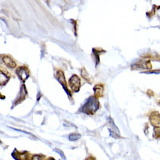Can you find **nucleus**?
<instances>
[{
    "instance_id": "nucleus-6",
    "label": "nucleus",
    "mask_w": 160,
    "mask_h": 160,
    "mask_svg": "<svg viewBox=\"0 0 160 160\" xmlns=\"http://www.w3.org/2000/svg\"><path fill=\"white\" fill-rule=\"evenodd\" d=\"M3 62L7 66H9L11 68H14L16 66V63L14 62V60L9 56H4L3 57Z\"/></svg>"
},
{
    "instance_id": "nucleus-3",
    "label": "nucleus",
    "mask_w": 160,
    "mask_h": 160,
    "mask_svg": "<svg viewBox=\"0 0 160 160\" xmlns=\"http://www.w3.org/2000/svg\"><path fill=\"white\" fill-rule=\"evenodd\" d=\"M151 64L149 60L146 61H140L137 63L134 64L131 68L132 69H151Z\"/></svg>"
},
{
    "instance_id": "nucleus-9",
    "label": "nucleus",
    "mask_w": 160,
    "mask_h": 160,
    "mask_svg": "<svg viewBox=\"0 0 160 160\" xmlns=\"http://www.w3.org/2000/svg\"><path fill=\"white\" fill-rule=\"evenodd\" d=\"M81 75H82V77L84 78V79L87 80L88 82H91V77H90L88 73H87V71H86L84 68L82 69V71H81Z\"/></svg>"
},
{
    "instance_id": "nucleus-12",
    "label": "nucleus",
    "mask_w": 160,
    "mask_h": 160,
    "mask_svg": "<svg viewBox=\"0 0 160 160\" xmlns=\"http://www.w3.org/2000/svg\"><path fill=\"white\" fill-rule=\"evenodd\" d=\"M55 151H56V152H57V153L59 154V155L62 156V158H63V159H65V155H64L63 153H62V151H60L59 150V149H55Z\"/></svg>"
},
{
    "instance_id": "nucleus-13",
    "label": "nucleus",
    "mask_w": 160,
    "mask_h": 160,
    "mask_svg": "<svg viewBox=\"0 0 160 160\" xmlns=\"http://www.w3.org/2000/svg\"><path fill=\"white\" fill-rule=\"evenodd\" d=\"M31 160H42V157L41 156H39V155H34L32 157V159Z\"/></svg>"
},
{
    "instance_id": "nucleus-10",
    "label": "nucleus",
    "mask_w": 160,
    "mask_h": 160,
    "mask_svg": "<svg viewBox=\"0 0 160 160\" xmlns=\"http://www.w3.org/2000/svg\"><path fill=\"white\" fill-rule=\"evenodd\" d=\"M153 137L155 139H160V127L159 126H155L154 128Z\"/></svg>"
},
{
    "instance_id": "nucleus-16",
    "label": "nucleus",
    "mask_w": 160,
    "mask_h": 160,
    "mask_svg": "<svg viewBox=\"0 0 160 160\" xmlns=\"http://www.w3.org/2000/svg\"><path fill=\"white\" fill-rule=\"evenodd\" d=\"M46 160H54V158H48V159H46Z\"/></svg>"
},
{
    "instance_id": "nucleus-4",
    "label": "nucleus",
    "mask_w": 160,
    "mask_h": 160,
    "mask_svg": "<svg viewBox=\"0 0 160 160\" xmlns=\"http://www.w3.org/2000/svg\"><path fill=\"white\" fill-rule=\"evenodd\" d=\"M150 122L153 126H157L160 124V114L158 111L152 112L150 115Z\"/></svg>"
},
{
    "instance_id": "nucleus-2",
    "label": "nucleus",
    "mask_w": 160,
    "mask_h": 160,
    "mask_svg": "<svg viewBox=\"0 0 160 160\" xmlns=\"http://www.w3.org/2000/svg\"><path fill=\"white\" fill-rule=\"evenodd\" d=\"M70 86L74 91H78L80 89V80L77 75H73L70 78Z\"/></svg>"
},
{
    "instance_id": "nucleus-8",
    "label": "nucleus",
    "mask_w": 160,
    "mask_h": 160,
    "mask_svg": "<svg viewBox=\"0 0 160 160\" xmlns=\"http://www.w3.org/2000/svg\"><path fill=\"white\" fill-rule=\"evenodd\" d=\"M94 96L96 98H99L103 94V87L101 85H96L95 87H94Z\"/></svg>"
},
{
    "instance_id": "nucleus-11",
    "label": "nucleus",
    "mask_w": 160,
    "mask_h": 160,
    "mask_svg": "<svg viewBox=\"0 0 160 160\" xmlns=\"http://www.w3.org/2000/svg\"><path fill=\"white\" fill-rule=\"evenodd\" d=\"M80 138V135L78 134H71L69 136V139L71 141H75V140H78Z\"/></svg>"
},
{
    "instance_id": "nucleus-15",
    "label": "nucleus",
    "mask_w": 160,
    "mask_h": 160,
    "mask_svg": "<svg viewBox=\"0 0 160 160\" xmlns=\"http://www.w3.org/2000/svg\"><path fill=\"white\" fill-rule=\"evenodd\" d=\"M87 160H94V158H88V159H87Z\"/></svg>"
},
{
    "instance_id": "nucleus-1",
    "label": "nucleus",
    "mask_w": 160,
    "mask_h": 160,
    "mask_svg": "<svg viewBox=\"0 0 160 160\" xmlns=\"http://www.w3.org/2000/svg\"><path fill=\"white\" fill-rule=\"evenodd\" d=\"M99 108V103L95 97H90L87 99V103L81 108V111L86 114H94L96 110Z\"/></svg>"
},
{
    "instance_id": "nucleus-14",
    "label": "nucleus",
    "mask_w": 160,
    "mask_h": 160,
    "mask_svg": "<svg viewBox=\"0 0 160 160\" xmlns=\"http://www.w3.org/2000/svg\"><path fill=\"white\" fill-rule=\"evenodd\" d=\"M147 73H156V74H158L160 73V70H158V71H150V72H147Z\"/></svg>"
},
{
    "instance_id": "nucleus-5",
    "label": "nucleus",
    "mask_w": 160,
    "mask_h": 160,
    "mask_svg": "<svg viewBox=\"0 0 160 160\" xmlns=\"http://www.w3.org/2000/svg\"><path fill=\"white\" fill-rule=\"evenodd\" d=\"M16 72H17V75H18V77L23 81L27 79V78L29 77V74H28L27 71L25 68H23V67H18Z\"/></svg>"
},
{
    "instance_id": "nucleus-7",
    "label": "nucleus",
    "mask_w": 160,
    "mask_h": 160,
    "mask_svg": "<svg viewBox=\"0 0 160 160\" xmlns=\"http://www.w3.org/2000/svg\"><path fill=\"white\" fill-rule=\"evenodd\" d=\"M56 78L59 80V82L61 83V84L63 86V87L66 89V80H65V77H64V75L62 71H58L57 75H56Z\"/></svg>"
}]
</instances>
